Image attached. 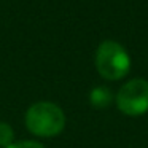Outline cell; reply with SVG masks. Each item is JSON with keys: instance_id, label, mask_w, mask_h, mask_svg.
Here are the masks:
<instances>
[{"instance_id": "1", "label": "cell", "mask_w": 148, "mask_h": 148, "mask_svg": "<svg viewBox=\"0 0 148 148\" xmlns=\"http://www.w3.org/2000/svg\"><path fill=\"white\" fill-rule=\"evenodd\" d=\"M24 124L30 134L49 138L59 135L65 127V115L59 105L53 102H35L27 108Z\"/></svg>"}, {"instance_id": "2", "label": "cell", "mask_w": 148, "mask_h": 148, "mask_svg": "<svg viewBox=\"0 0 148 148\" xmlns=\"http://www.w3.org/2000/svg\"><path fill=\"white\" fill-rule=\"evenodd\" d=\"M96 69L100 77L108 81L121 80L129 73L131 58L118 42L105 40L96 51Z\"/></svg>"}, {"instance_id": "3", "label": "cell", "mask_w": 148, "mask_h": 148, "mask_svg": "<svg viewBox=\"0 0 148 148\" xmlns=\"http://www.w3.org/2000/svg\"><path fill=\"white\" fill-rule=\"evenodd\" d=\"M116 105L124 115L140 116L148 112V81L142 78L131 80L118 91Z\"/></svg>"}, {"instance_id": "4", "label": "cell", "mask_w": 148, "mask_h": 148, "mask_svg": "<svg viewBox=\"0 0 148 148\" xmlns=\"http://www.w3.org/2000/svg\"><path fill=\"white\" fill-rule=\"evenodd\" d=\"M89 100L94 107L103 108V107H107L112 102V92H110L107 88H94V89L91 91Z\"/></svg>"}, {"instance_id": "5", "label": "cell", "mask_w": 148, "mask_h": 148, "mask_svg": "<svg viewBox=\"0 0 148 148\" xmlns=\"http://www.w3.org/2000/svg\"><path fill=\"white\" fill-rule=\"evenodd\" d=\"M14 142V129L8 123L0 121V147L7 148Z\"/></svg>"}, {"instance_id": "6", "label": "cell", "mask_w": 148, "mask_h": 148, "mask_svg": "<svg viewBox=\"0 0 148 148\" xmlns=\"http://www.w3.org/2000/svg\"><path fill=\"white\" fill-rule=\"evenodd\" d=\"M7 148H45V147L37 140H19V142H13Z\"/></svg>"}]
</instances>
